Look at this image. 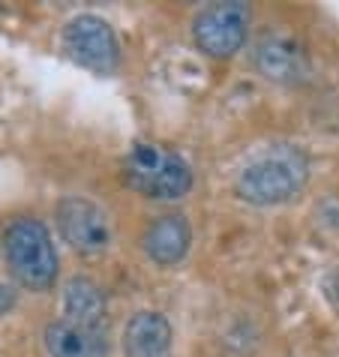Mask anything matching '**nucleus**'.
I'll return each mask as SVG.
<instances>
[{"label":"nucleus","mask_w":339,"mask_h":357,"mask_svg":"<svg viewBox=\"0 0 339 357\" xmlns=\"http://www.w3.org/2000/svg\"><path fill=\"white\" fill-rule=\"evenodd\" d=\"M0 250H3L9 273L22 289L36 294L54 289L61 259H57L52 231L43 220H36L33 213L13 216L0 234Z\"/></svg>","instance_id":"obj_2"},{"label":"nucleus","mask_w":339,"mask_h":357,"mask_svg":"<svg viewBox=\"0 0 339 357\" xmlns=\"http://www.w3.org/2000/svg\"><path fill=\"white\" fill-rule=\"evenodd\" d=\"M121 174L126 186L153 202H177L193 190V168L174 147L135 142L123 156Z\"/></svg>","instance_id":"obj_3"},{"label":"nucleus","mask_w":339,"mask_h":357,"mask_svg":"<svg viewBox=\"0 0 339 357\" xmlns=\"http://www.w3.org/2000/svg\"><path fill=\"white\" fill-rule=\"evenodd\" d=\"M249 22H253V9L241 0L211 3L198 9V15L193 18V43L207 57L225 61V57H234L243 48Z\"/></svg>","instance_id":"obj_5"},{"label":"nucleus","mask_w":339,"mask_h":357,"mask_svg":"<svg viewBox=\"0 0 339 357\" xmlns=\"http://www.w3.org/2000/svg\"><path fill=\"white\" fill-rule=\"evenodd\" d=\"M309 183V156L297 144H271L258 151L234 177V195L253 207L288 204Z\"/></svg>","instance_id":"obj_1"},{"label":"nucleus","mask_w":339,"mask_h":357,"mask_svg":"<svg viewBox=\"0 0 339 357\" xmlns=\"http://www.w3.org/2000/svg\"><path fill=\"white\" fill-rule=\"evenodd\" d=\"M54 225L61 241L82 255H99L112 243V225L105 211L84 195H63L54 207Z\"/></svg>","instance_id":"obj_6"},{"label":"nucleus","mask_w":339,"mask_h":357,"mask_svg":"<svg viewBox=\"0 0 339 357\" xmlns=\"http://www.w3.org/2000/svg\"><path fill=\"white\" fill-rule=\"evenodd\" d=\"M123 357H172L174 331L156 310H138L123 327Z\"/></svg>","instance_id":"obj_10"},{"label":"nucleus","mask_w":339,"mask_h":357,"mask_svg":"<svg viewBox=\"0 0 339 357\" xmlns=\"http://www.w3.org/2000/svg\"><path fill=\"white\" fill-rule=\"evenodd\" d=\"M63 52L73 63L93 75H112L121 66V43H117L114 27L93 13H82L66 22Z\"/></svg>","instance_id":"obj_4"},{"label":"nucleus","mask_w":339,"mask_h":357,"mask_svg":"<svg viewBox=\"0 0 339 357\" xmlns=\"http://www.w3.org/2000/svg\"><path fill=\"white\" fill-rule=\"evenodd\" d=\"M253 66L258 75L273 84H303L312 73L309 52L292 33L282 31L258 36V43L253 45Z\"/></svg>","instance_id":"obj_7"},{"label":"nucleus","mask_w":339,"mask_h":357,"mask_svg":"<svg viewBox=\"0 0 339 357\" xmlns=\"http://www.w3.org/2000/svg\"><path fill=\"white\" fill-rule=\"evenodd\" d=\"M43 345L48 357H108V331L73 319H57L45 324Z\"/></svg>","instance_id":"obj_8"},{"label":"nucleus","mask_w":339,"mask_h":357,"mask_svg":"<svg viewBox=\"0 0 339 357\" xmlns=\"http://www.w3.org/2000/svg\"><path fill=\"white\" fill-rule=\"evenodd\" d=\"M63 312L73 321L105 327V315H108L105 291L87 276H73L63 285Z\"/></svg>","instance_id":"obj_11"},{"label":"nucleus","mask_w":339,"mask_h":357,"mask_svg":"<svg viewBox=\"0 0 339 357\" xmlns=\"http://www.w3.org/2000/svg\"><path fill=\"white\" fill-rule=\"evenodd\" d=\"M193 246V225L183 213H163L144 228L142 250L156 267H174Z\"/></svg>","instance_id":"obj_9"},{"label":"nucleus","mask_w":339,"mask_h":357,"mask_svg":"<svg viewBox=\"0 0 339 357\" xmlns=\"http://www.w3.org/2000/svg\"><path fill=\"white\" fill-rule=\"evenodd\" d=\"M13 306H15V289L0 280V319H3L6 312H13Z\"/></svg>","instance_id":"obj_12"}]
</instances>
